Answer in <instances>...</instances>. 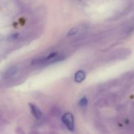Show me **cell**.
Instances as JSON below:
<instances>
[{"label": "cell", "instance_id": "6da1fadb", "mask_svg": "<svg viewBox=\"0 0 134 134\" xmlns=\"http://www.w3.org/2000/svg\"><path fill=\"white\" fill-rule=\"evenodd\" d=\"M63 123L67 128L71 132H74L75 130V121L73 115L71 113H67L62 116V118Z\"/></svg>", "mask_w": 134, "mask_h": 134}, {"label": "cell", "instance_id": "8992f818", "mask_svg": "<svg viewBox=\"0 0 134 134\" xmlns=\"http://www.w3.org/2000/svg\"><path fill=\"white\" fill-rule=\"evenodd\" d=\"M78 31V29L77 27H73L71 28V30H69V31L68 33V36H71V35H75V34H77V32Z\"/></svg>", "mask_w": 134, "mask_h": 134}, {"label": "cell", "instance_id": "3957f363", "mask_svg": "<svg viewBox=\"0 0 134 134\" xmlns=\"http://www.w3.org/2000/svg\"><path fill=\"white\" fill-rule=\"evenodd\" d=\"M86 78V73L82 70L78 71L75 75V81L77 82H81Z\"/></svg>", "mask_w": 134, "mask_h": 134}, {"label": "cell", "instance_id": "7a4b0ae2", "mask_svg": "<svg viewBox=\"0 0 134 134\" xmlns=\"http://www.w3.org/2000/svg\"><path fill=\"white\" fill-rule=\"evenodd\" d=\"M30 107V109H31V112L32 115L36 118L37 119H41L43 116V113H42L41 111L35 105L32 104V103H30L29 104Z\"/></svg>", "mask_w": 134, "mask_h": 134}, {"label": "cell", "instance_id": "5b68a950", "mask_svg": "<svg viewBox=\"0 0 134 134\" xmlns=\"http://www.w3.org/2000/svg\"><path fill=\"white\" fill-rule=\"evenodd\" d=\"M88 104V99L86 98H82L79 102V105L81 107H84L87 105Z\"/></svg>", "mask_w": 134, "mask_h": 134}, {"label": "cell", "instance_id": "277c9868", "mask_svg": "<svg viewBox=\"0 0 134 134\" xmlns=\"http://www.w3.org/2000/svg\"><path fill=\"white\" fill-rule=\"evenodd\" d=\"M18 71V69L15 67H12V68H9L7 71H6L5 73V76L6 77H10L14 75Z\"/></svg>", "mask_w": 134, "mask_h": 134}, {"label": "cell", "instance_id": "52a82bcc", "mask_svg": "<svg viewBox=\"0 0 134 134\" xmlns=\"http://www.w3.org/2000/svg\"><path fill=\"white\" fill-rule=\"evenodd\" d=\"M18 36V34H13V35H11V38L12 39H16V38H17V37Z\"/></svg>", "mask_w": 134, "mask_h": 134}]
</instances>
